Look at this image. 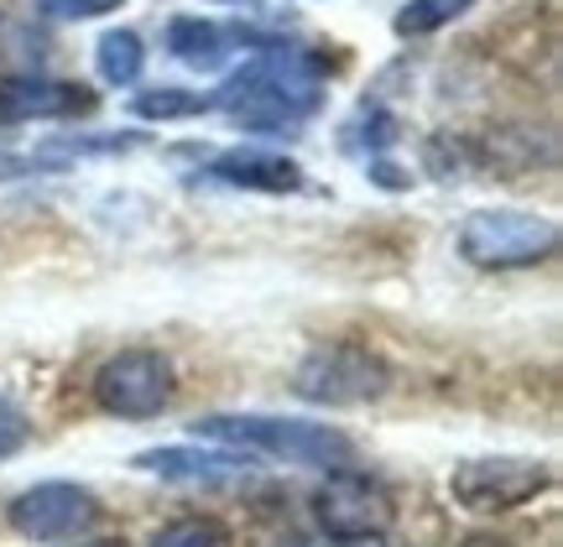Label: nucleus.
Returning a JSON list of instances; mask_svg holds the SVG:
<instances>
[{
  "label": "nucleus",
  "mask_w": 563,
  "mask_h": 547,
  "mask_svg": "<svg viewBox=\"0 0 563 547\" xmlns=\"http://www.w3.org/2000/svg\"><path fill=\"white\" fill-rule=\"evenodd\" d=\"M319 63L287 47H266L256 63L235 68L220 83L209 110H224L241 131L256 136H298V125L319 110Z\"/></svg>",
  "instance_id": "1"
},
{
  "label": "nucleus",
  "mask_w": 563,
  "mask_h": 547,
  "mask_svg": "<svg viewBox=\"0 0 563 547\" xmlns=\"http://www.w3.org/2000/svg\"><path fill=\"white\" fill-rule=\"evenodd\" d=\"M194 438L241 448L251 459H282V465H308V469H350L355 465V444L329 423H302V417H262V412H214L199 417Z\"/></svg>",
  "instance_id": "2"
},
{
  "label": "nucleus",
  "mask_w": 563,
  "mask_h": 547,
  "mask_svg": "<svg viewBox=\"0 0 563 547\" xmlns=\"http://www.w3.org/2000/svg\"><path fill=\"white\" fill-rule=\"evenodd\" d=\"M559 250V220L532 209H475L460 224V256L485 271H522Z\"/></svg>",
  "instance_id": "3"
},
{
  "label": "nucleus",
  "mask_w": 563,
  "mask_h": 547,
  "mask_svg": "<svg viewBox=\"0 0 563 547\" xmlns=\"http://www.w3.org/2000/svg\"><path fill=\"white\" fill-rule=\"evenodd\" d=\"M391 365L365 345H319L292 370V391L313 406H365L386 397Z\"/></svg>",
  "instance_id": "4"
},
{
  "label": "nucleus",
  "mask_w": 563,
  "mask_h": 547,
  "mask_svg": "<svg viewBox=\"0 0 563 547\" xmlns=\"http://www.w3.org/2000/svg\"><path fill=\"white\" fill-rule=\"evenodd\" d=\"M313 522L323 527V537L334 543H371L386 537L397 522V501L391 490L365 475V469H329L323 485L313 490Z\"/></svg>",
  "instance_id": "5"
},
{
  "label": "nucleus",
  "mask_w": 563,
  "mask_h": 547,
  "mask_svg": "<svg viewBox=\"0 0 563 547\" xmlns=\"http://www.w3.org/2000/svg\"><path fill=\"white\" fill-rule=\"evenodd\" d=\"M178 397V376L162 349H121L95 370V402L100 412L121 417V423H146L162 417Z\"/></svg>",
  "instance_id": "6"
},
{
  "label": "nucleus",
  "mask_w": 563,
  "mask_h": 547,
  "mask_svg": "<svg viewBox=\"0 0 563 547\" xmlns=\"http://www.w3.org/2000/svg\"><path fill=\"white\" fill-rule=\"evenodd\" d=\"M553 485V469L543 459H517V454H496V459H464L449 475V495L454 506L470 516H501L527 501H538Z\"/></svg>",
  "instance_id": "7"
},
{
  "label": "nucleus",
  "mask_w": 563,
  "mask_h": 547,
  "mask_svg": "<svg viewBox=\"0 0 563 547\" xmlns=\"http://www.w3.org/2000/svg\"><path fill=\"white\" fill-rule=\"evenodd\" d=\"M5 516L26 543H74L100 522V501L95 490L74 485V480H42V485L21 490L5 506Z\"/></svg>",
  "instance_id": "8"
},
{
  "label": "nucleus",
  "mask_w": 563,
  "mask_h": 547,
  "mask_svg": "<svg viewBox=\"0 0 563 547\" xmlns=\"http://www.w3.org/2000/svg\"><path fill=\"white\" fill-rule=\"evenodd\" d=\"M95 94L84 83L37 79V74H5L0 79V125H26V121H74L89 115Z\"/></svg>",
  "instance_id": "9"
},
{
  "label": "nucleus",
  "mask_w": 563,
  "mask_h": 547,
  "mask_svg": "<svg viewBox=\"0 0 563 547\" xmlns=\"http://www.w3.org/2000/svg\"><path fill=\"white\" fill-rule=\"evenodd\" d=\"M136 469L162 475V480H173V485H224V480L251 475V454H241V448L167 444V448H146V454H136Z\"/></svg>",
  "instance_id": "10"
},
{
  "label": "nucleus",
  "mask_w": 563,
  "mask_h": 547,
  "mask_svg": "<svg viewBox=\"0 0 563 547\" xmlns=\"http://www.w3.org/2000/svg\"><path fill=\"white\" fill-rule=\"evenodd\" d=\"M209 172L224 188H251V193H298L302 188V167L282 152H262V146H230L209 163Z\"/></svg>",
  "instance_id": "11"
},
{
  "label": "nucleus",
  "mask_w": 563,
  "mask_h": 547,
  "mask_svg": "<svg viewBox=\"0 0 563 547\" xmlns=\"http://www.w3.org/2000/svg\"><path fill=\"white\" fill-rule=\"evenodd\" d=\"M230 42H235V32H224V26H214V21H203V16L167 21V53L178 63H188V68H203V74L230 58Z\"/></svg>",
  "instance_id": "12"
},
{
  "label": "nucleus",
  "mask_w": 563,
  "mask_h": 547,
  "mask_svg": "<svg viewBox=\"0 0 563 547\" xmlns=\"http://www.w3.org/2000/svg\"><path fill=\"white\" fill-rule=\"evenodd\" d=\"M95 68H100V79L115 83V89L136 83L141 68H146L141 32H131V26H110V32H100V42H95Z\"/></svg>",
  "instance_id": "13"
},
{
  "label": "nucleus",
  "mask_w": 563,
  "mask_h": 547,
  "mask_svg": "<svg viewBox=\"0 0 563 547\" xmlns=\"http://www.w3.org/2000/svg\"><path fill=\"white\" fill-rule=\"evenodd\" d=\"M146 547H235V537H230V527H224L220 516L194 511V516H178V522L157 527Z\"/></svg>",
  "instance_id": "14"
},
{
  "label": "nucleus",
  "mask_w": 563,
  "mask_h": 547,
  "mask_svg": "<svg viewBox=\"0 0 563 547\" xmlns=\"http://www.w3.org/2000/svg\"><path fill=\"white\" fill-rule=\"evenodd\" d=\"M141 121H194L209 110L199 89H178V83H162V89H141L136 100H131Z\"/></svg>",
  "instance_id": "15"
},
{
  "label": "nucleus",
  "mask_w": 563,
  "mask_h": 547,
  "mask_svg": "<svg viewBox=\"0 0 563 547\" xmlns=\"http://www.w3.org/2000/svg\"><path fill=\"white\" fill-rule=\"evenodd\" d=\"M470 5H481V0H407L391 26H397V37H428V32L454 26Z\"/></svg>",
  "instance_id": "16"
},
{
  "label": "nucleus",
  "mask_w": 563,
  "mask_h": 547,
  "mask_svg": "<svg viewBox=\"0 0 563 547\" xmlns=\"http://www.w3.org/2000/svg\"><path fill=\"white\" fill-rule=\"evenodd\" d=\"M37 16H53V21H95V16H110L121 0H32Z\"/></svg>",
  "instance_id": "17"
},
{
  "label": "nucleus",
  "mask_w": 563,
  "mask_h": 547,
  "mask_svg": "<svg viewBox=\"0 0 563 547\" xmlns=\"http://www.w3.org/2000/svg\"><path fill=\"white\" fill-rule=\"evenodd\" d=\"M26 438H32V423H26V412H21L11 397H0V459L21 454V448H26Z\"/></svg>",
  "instance_id": "18"
},
{
  "label": "nucleus",
  "mask_w": 563,
  "mask_h": 547,
  "mask_svg": "<svg viewBox=\"0 0 563 547\" xmlns=\"http://www.w3.org/2000/svg\"><path fill=\"white\" fill-rule=\"evenodd\" d=\"M397 172H402V167H397V163H382V157L371 163V178L382 182V188H407V182H412V178H397Z\"/></svg>",
  "instance_id": "19"
},
{
  "label": "nucleus",
  "mask_w": 563,
  "mask_h": 547,
  "mask_svg": "<svg viewBox=\"0 0 563 547\" xmlns=\"http://www.w3.org/2000/svg\"><path fill=\"white\" fill-rule=\"evenodd\" d=\"M84 547H131L125 537H100V543H84Z\"/></svg>",
  "instance_id": "20"
},
{
  "label": "nucleus",
  "mask_w": 563,
  "mask_h": 547,
  "mask_svg": "<svg viewBox=\"0 0 563 547\" xmlns=\"http://www.w3.org/2000/svg\"><path fill=\"white\" fill-rule=\"evenodd\" d=\"M282 547H308V543H282Z\"/></svg>",
  "instance_id": "21"
},
{
  "label": "nucleus",
  "mask_w": 563,
  "mask_h": 547,
  "mask_svg": "<svg viewBox=\"0 0 563 547\" xmlns=\"http://www.w3.org/2000/svg\"><path fill=\"white\" fill-rule=\"evenodd\" d=\"M241 5H256V0H241Z\"/></svg>",
  "instance_id": "22"
}]
</instances>
